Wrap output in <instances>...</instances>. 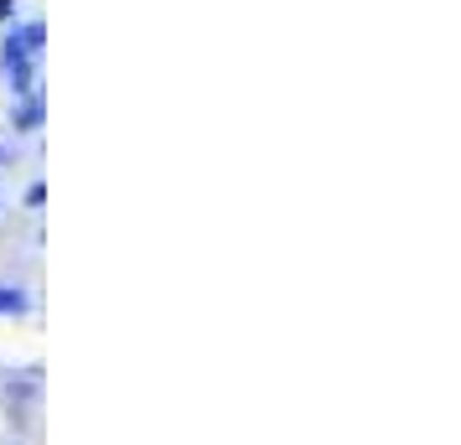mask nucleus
I'll list each match as a JSON object with an SVG mask.
<instances>
[{"mask_svg":"<svg viewBox=\"0 0 461 445\" xmlns=\"http://www.w3.org/2000/svg\"><path fill=\"white\" fill-rule=\"evenodd\" d=\"M26 300L16 296V290H5V285H0V311H22Z\"/></svg>","mask_w":461,"mask_h":445,"instance_id":"nucleus-1","label":"nucleus"},{"mask_svg":"<svg viewBox=\"0 0 461 445\" xmlns=\"http://www.w3.org/2000/svg\"><path fill=\"white\" fill-rule=\"evenodd\" d=\"M37 120H42V109H37V104H26L22 114H16V125H22V129H32V125H37Z\"/></svg>","mask_w":461,"mask_h":445,"instance_id":"nucleus-2","label":"nucleus"},{"mask_svg":"<svg viewBox=\"0 0 461 445\" xmlns=\"http://www.w3.org/2000/svg\"><path fill=\"white\" fill-rule=\"evenodd\" d=\"M0 22H16V0H0Z\"/></svg>","mask_w":461,"mask_h":445,"instance_id":"nucleus-3","label":"nucleus"}]
</instances>
